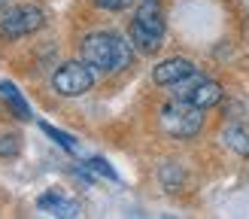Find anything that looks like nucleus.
<instances>
[{
    "label": "nucleus",
    "instance_id": "1",
    "mask_svg": "<svg viewBox=\"0 0 249 219\" xmlns=\"http://www.w3.org/2000/svg\"><path fill=\"white\" fill-rule=\"evenodd\" d=\"M79 58L101 73H119L124 67H131L134 46L116 31H91L79 43Z\"/></svg>",
    "mask_w": 249,
    "mask_h": 219
},
{
    "label": "nucleus",
    "instance_id": "2",
    "mask_svg": "<svg viewBox=\"0 0 249 219\" xmlns=\"http://www.w3.org/2000/svg\"><path fill=\"white\" fill-rule=\"evenodd\" d=\"M158 122H161V131L173 140H192L201 134L204 128V110L195 107L182 97H173L170 104H164L158 110Z\"/></svg>",
    "mask_w": 249,
    "mask_h": 219
},
{
    "label": "nucleus",
    "instance_id": "3",
    "mask_svg": "<svg viewBox=\"0 0 249 219\" xmlns=\"http://www.w3.org/2000/svg\"><path fill=\"white\" fill-rule=\"evenodd\" d=\"M46 24V9L36 6V3H18L3 12L0 18V36L6 40H21V36H31L36 34Z\"/></svg>",
    "mask_w": 249,
    "mask_h": 219
},
{
    "label": "nucleus",
    "instance_id": "4",
    "mask_svg": "<svg viewBox=\"0 0 249 219\" xmlns=\"http://www.w3.org/2000/svg\"><path fill=\"white\" fill-rule=\"evenodd\" d=\"M94 85V67H89L85 61H64L52 73V89L61 97H79L85 91H91Z\"/></svg>",
    "mask_w": 249,
    "mask_h": 219
},
{
    "label": "nucleus",
    "instance_id": "5",
    "mask_svg": "<svg viewBox=\"0 0 249 219\" xmlns=\"http://www.w3.org/2000/svg\"><path fill=\"white\" fill-rule=\"evenodd\" d=\"M173 97H182V101H189L195 107H201V110H210V107H216L222 104V97H225V91H222V85L216 79H204L201 73H192V76H185L182 82L173 85Z\"/></svg>",
    "mask_w": 249,
    "mask_h": 219
},
{
    "label": "nucleus",
    "instance_id": "6",
    "mask_svg": "<svg viewBox=\"0 0 249 219\" xmlns=\"http://www.w3.org/2000/svg\"><path fill=\"white\" fill-rule=\"evenodd\" d=\"M192 73H197V64L192 58L173 55V58L158 61V64L152 67V79H155V85H177L185 76H192Z\"/></svg>",
    "mask_w": 249,
    "mask_h": 219
},
{
    "label": "nucleus",
    "instance_id": "7",
    "mask_svg": "<svg viewBox=\"0 0 249 219\" xmlns=\"http://www.w3.org/2000/svg\"><path fill=\"white\" fill-rule=\"evenodd\" d=\"M134 21H137V24H143L146 31L158 34V36H164V31H167L164 9H161L158 0H143V3L137 6V12H134Z\"/></svg>",
    "mask_w": 249,
    "mask_h": 219
},
{
    "label": "nucleus",
    "instance_id": "8",
    "mask_svg": "<svg viewBox=\"0 0 249 219\" xmlns=\"http://www.w3.org/2000/svg\"><path fill=\"white\" fill-rule=\"evenodd\" d=\"M219 140L225 149H231L234 155L240 158H249V125H243V122H228L225 128H222Z\"/></svg>",
    "mask_w": 249,
    "mask_h": 219
},
{
    "label": "nucleus",
    "instance_id": "9",
    "mask_svg": "<svg viewBox=\"0 0 249 219\" xmlns=\"http://www.w3.org/2000/svg\"><path fill=\"white\" fill-rule=\"evenodd\" d=\"M0 101L6 104V110H9V113L16 116L18 122H31V119H34L31 107H28V101H24V94L18 91L16 82H9V79L0 82Z\"/></svg>",
    "mask_w": 249,
    "mask_h": 219
},
{
    "label": "nucleus",
    "instance_id": "10",
    "mask_svg": "<svg viewBox=\"0 0 249 219\" xmlns=\"http://www.w3.org/2000/svg\"><path fill=\"white\" fill-rule=\"evenodd\" d=\"M128 40H131V46H134V52H140V55H155L158 49H161V40H164V36H158V34H152V31H146L143 24L131 21Z\"/></svg>",
    "mask_w": 249,
    "mask_h": 219
},
{
    "label": "nucleus",
    "instance_id": "11",
    "mask_svg": "<svg viewBox=\"0 0 249 219\" xmlns=\"http://www.w3.org/2000/svg\"><path fill=\"white\" fill-rule=\"evenodd\" d=\"M36 204H40V210L52 213V216H67V219L79 216V201H70V198H64L61 192H46Z\"/></svg>",
    "mask_w": 249,
    "mask_h": 219
},
{
    "label": "nucleus",
    "instance_id": "12",
    "mask_svg": "<svg viewBox=\"0 0 249 219\" xmlns=\"http://www.w3.org/2000/svg\"><path fill=\"white\" fill-rule=\"evenodd\" d=\"M158 180H161V186L167 192H179L182 182H185V170H182L179 162H164L158 167Z\"/></svg>",
    "mask_w": 249,
    "mask_h": 219
},
{
    "label": "nucleus",
    "instance_id": "13",
    "mask_svg": "<svg viewBox=\"0 0 249 219\" xmlns=\"http://www.w3.org/2000/svg\"><path fill=\"white\" fill-rule=\"evenodd\" d=\"M40 131L46 134V137H52V140L61 146V149H67V152H76V149H79V146H76V140H73L67 131H58V128H52V125H49V122H40Z\"/></svg>",
    "mask_w": 249,
    "mask_h": 219
},
{
    "label": "nucleus",
    "instance_id": "14",
    "mask_svg": "<svg viewBox=\"0 0 249 219\" xmlns=\"http://www.w3.org/2000/svg\"><path fill=\"white\" fill-rule=\"evenodd\" d=\"M21 152V134H0V158H16Z\"/></svg>",
    "mask_w": 249,
    "mask_h": 219
},
{
    "label": "nucleus",
    "instance_id": "15",
    "mask_svg": "<svg viewBox=\"0 0 249 219\" xmlns=\"http://www.w3.org/2000/svg\"><path fill=\"white\" fill-rule=\"evenodd\" d=\"M85 170H94V174H101L107 180H119V174L104 162V158H89V162H85Z\"/></svg>",
    "mask_w": 249,
    "mask_h": 219
},
{
    "label": "nucleus",
    "instance_id": "16",
    "mask_svg": "<svg viewBox=\"0 0 249 219\" xmlns=\"http://www.w3.org/2000/svg\"><path fill=\"white\" fill-rule=\"evenodd\" d=\"M91 3L97 9H107V12H122V9L131 6V0H91Z\"/></svg>",
    "mask_w": 249,
    "mask_h": 219
},
{
    "label": "nucleus",
    "instance_id": "17",
    "mask_svg": "<svg viewBox=\"0 0 249 219\" xmlns=\"http://www.w3.org/2000/svg\"><path fill=\"white\" fill-rule=\"evenodd\" d=\"M6 3H9V0H0V9H3V6H6Z\"/></svg>",
    "mask_w": 249,
    "mask_h": 219
}]
</instances>
